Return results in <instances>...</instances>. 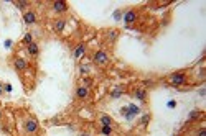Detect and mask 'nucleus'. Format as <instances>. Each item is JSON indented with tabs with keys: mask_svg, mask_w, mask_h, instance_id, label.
Returning <instances> with one entry per match:
<instances>
[{
	"mask_svg": "<svg viewBox=\"0 0 206 136\" xmlns=\"http://www.w3.org/2000/svg\"><path fill=\"white\" fill-rule=\"evenodd\" d=\"M145 90H143V89H137V90H135V97H137L139 100H142V102H143V100H145Z\"/></svg>",
	"mask_w": 206,
	"mask_h": 136,
	"instance_id": "nucleus-13",
	"label": "nucleus"
},
{
	"mask_svg": "<svg viewBox=\"0 0 206 136\" xmlns=\"http://www.w3.org/2000/svg\"><path fill=\"white\" fill-rule=\"evenodd\" d=\"M170 84H172L173 87L185 85L186 84V76H185V74H180V72L172 74V76H170Z\"/></svg>",
	"mask_w": 206,
	"mask_h": 136,
	"instance_id": "nucleus-1",
	"label": "nucleus"
},
{
	"mask_svg": "<svg viewBox=\"0 0 206 136\" xmlns=\"http://www.w3.org/2000/svg\"><path fill=\"white\" fill-rule=\"evenodd\" d=\"M13 66H15V69H17V71H25V69L28 67L27 61H25L23 58H17V59L13 61Z\"/></svg>",
	"mask_w": 206,
	"mask_h": 136,
	"instance_id": "nucleus-7",
	"label": "nucleus"
},
{
	"mask_svg": "<svg viewBox=\"0 0 206 136\" xmlns=\"http://www.w3.org/2000/svg\"><path fill=\"white\" fill-rule=\"evenodd\" d=\"M94 63L99 64V66H106V64L109 63L107 52H106V51H97V52L94 54Z\"/></svg>",
	"mask_w": 206,
	"mask_h": 136,
	"instance_id": "nucleus-2",
	"label": "nucleus"
},
{
	"mask_svg": "<svg viewBox=\"0 0 206 136\" xmlns=\"http://www.w3.org/2000/svg\"><path fill=\"white\" fill-rule=\"evenodd\" d=\"M120 95H122V90L119 89V87H117V89H116V90H112L111 97H114V98H119V97H120Z\"/></svg>",
	"mask_w": 206,
	"mask_h": 136,
	"instance_id": "nucleus-15",
	"label": "nucleus"
},
{
	"mask_svg": "<svg viewBox=\"0 0 206 136\" xmlns=\"http://www.w3.org/2000/svg\"><path fill=\"white\" fill-rule=\"evenodd\" d=\"M81 136H91V134H87V133H82Z\"/></svg>",
	"mask_w": 206,
	"mask_h": 136,
	"instance_id": "nucleus-27",
	"label": "nucleus"
},
{
	"mask_svg": "<svg viewBox=\"0 0 206 136\" xmlns=\"http://www.w3.org/2000/svg\"><path fill=\"white\" fill-rule=\"evenodd\" d=\"M5 46H7V48L12 46V39H7V41H5Z\"/></svg>",
	"mask_w": 206,
	"mask_h": 136,
	"instance_id": "nucleus-24",
	"label": "nucleus"
},
{
	"mask_svg": "<svg viewBox=\"0 0 206 136\" xmlns=\"http://www.w3.org/2000/svg\"><path fill=\"white\" fill-rule=\"evenodd\" d=\"M109 38H111V39H116V38H117V33H116V31L109 33Z\"/></svg>",
	"mask_w": 206,
	"mask_h": 136,
	"instance_id": "nucleus-21",
	"label": "nucleus"
},
{
	"mask_svg": "<svg viewBox=\"0 0 206 136\" xmlns=\"http://www.w3.org/2000/svg\"><path fill=\"white\" fill-rule=\"evenodd\" d=\"M27 51H28V54L30 56H33V58H36L38 54H40V48H38V45L36 43H30V45L27 46Z\"/></svg>",
	"mask_w": 206,
	"mask_h": 136,
	"instance_id": "nucleus-6",
	"label": "nucleus"
},
{
	"mask_svg": "<svg viewBox=\"0 0 206 136\" xmlns=\"http://www.w3.org/2000/svg\"><path fill=\"white\" fill-rule=\"evenodd\" d=\"M114 16H116V20H119V16H120V12H116V13H114Z\"/></svg>",
	"mask_w": 206,
	"mask_h": 136,
	"instance_id": "nucleus-25",
	"label": "nucleus"
},
{
	"mask_svg": "<svg viewBox=\"0 0 206 136\" xmlns=\"http://www.w3.org/2000/svg\"><path fill=\"white\" fill-rule=\"evenodd\" d=\"M76 97L78 98H81V100H84L89 97V89L84 85H81V87H78V90H76Z\"/></svg>",
	"mask_w": 206,
	"mask_h": 136,
	"instance_id": "nucleus-5",
	"label": "nucleus"
},
{
	"mask_svg": "<svg viewBox=\"0 0 206 136\" xmlns=\"http://www.w3.org/2000/svg\"><path fill=\"white\" fill-rule=\"evenodd\" d=\"M111 133H112V128H111V126H102V134L109 136Z\"/></svg>",
	"mask_w": 206,
	"mask_h": 136,
	"instance_id": "nucleus-16",
	"label": "nucleus"
},
{
	"mask_svg": "<svg viewBox=\"0 0 206 136\" xmlns=\"http://www.w3.org/2000/svg\"><path fill=\"white\" fill-rule=\"evenodd\" d=\"M53 10L56 13H64L68 10V3L64 0H56V2H53Z\"/></svg>",
	"mask_w": 206,
	"mask_h": 136,
	"instance_id": "nucleus-3",
	"label": "nucleus"
},
{
	"mask_svg": "<svg viewBox=\"0 0 206 136\" xmlns=\"http://www.w3.org/2000/svg\"><path fill=\"white\" fill-rule=\"evenodd\" d=\"M23 43H25V45H30V43H33V38H32V33H27V34H25V38H23Z\"/></svg>",
	"mask_w": 206,
	"mask_h": 136,
	"instance_id": "nucleus-14",
	"label": "nucleus"
},
{
	"mask_svg": "<svg viewBox=\"0 0 206 136\" xmlns=\"http://www.w3.org/2000/svg\"><path fill=\"white\" fill-rule=\"evenodd\" d=\"M23 21L27 25H33L35 21H36V15H35L33 12H27V13H25V16H23Z\"/></svg>",
	"mask_w": 206,
	"mask_h": 136,
	"instance_id": "nucleus-10",
	"label": "nucleus"
},
{
	"mask_svg": "<svg viewBox=\"0 0 206 136\" xmlns=\"http://www.w3.org/2000/svg\"><path fill=\"white\" fill-rule=\"evenodd\" d=\"M84 52H86V46H84V43H81V45H78V48L74 49V59H81Z\"/></svg>",
	"mask_w": 206,
	"mask_h": 136,
	"instance_id": "nucleus-9",
	"label": "nucleus"
},
{
	"mask_svg": "<svg viewBox=\"0 0 206 136\" xmlns=\"http://www.w3.org/2000/svg\"><path fill=\"white\" fill-rule=\"evenodd\" d=\"M168 107H170V108H175V107H177V102H173V100H170V102H168Z\"/></svg>",
	"mask_w": 206,
	"mask_h": 136,
	"instance_id": "nucleus-19",
	"label": "nucleus"
},
{
	"mask_svg": "<svg viewBox=\"0 0 206 136\" xmlns=\"http://www.w3.org/2000/svg\"><path fill=\"white\" fill-rule=\"evenodd\" d=\"M36 130H38L36 120H28L27 123H25V131H27V133H36Z\"/></svg>",
	"mask_w": 206,
	"mask_h": 136,
	"instance_id": "nucleus-4",
	"label": "nucleus"
},
{
	"mask_svg": "<svg viewBox=\"0 0 206 136\" xmlns=\"http://www.w3.org/2000/svg\"><path fill=\"white\" fill-rule=\"evenodd\" d=\"M99 121H101V125H102V126H112V118L109 115H101Z\"/></svg>",
	"mask_w": 206,
	"mask_h": 136,
	"instance_id": "nucleus-12",
	"label": "nucleus"
},
{
	"mask_svg": "<svg viewBox=\"0 0 206 136\" xmlns=\"http://www.w3.org/2000/svg\"><path fill=\"white\" fill-rule=\"evenodd\" d=\"M64 26H66V21H64L63 18H58V20L55 21V26H53V28H55V31H63Z\"/></svg>",
	"mask_w": 206,
	"mask_h": 136,
	"instance_id": "nucleus-11",
	"label": "nucleus"
},
{
	"mask_svg": "<svg viewBox=\"0 0 206 136\" xmlns=\"http://www.w3.org/2000/svg\"><path fill=\"white\" fill-rule=\"evenodd\" d=\"M17 5H18V8H25L28 5V2H17Z\"/></svg>",
	"mask_w": 206,
	"mask_h": 136,
	"instance_id": "nucleus-18",
	"label": "nucleus"
},
{
	"mask_svg": "<svg viewBox=\"0 0 206 136\" xmlns=\"http://www.w3.org/2000/svg\"><path fill=\"white\" fill-rule=\"evenodd\" d=\"M3 90H7V92H12V85H10V84H7L5 87H3Z\"/></svg>",
	"mask_w": 206,
	"mask_h": 136,
	"instance_id": "nucleus-22",
	"label": "nucleus"
},
{
	"mask_svg": "<svg viewBox=\"0 0 206 136\" xmlns=\"http://www.w3.org/2000/svg\"><path fill=\"white\" fill-rule=\"evenodd\" d=\"M148 120H150V116H148V115H145V116L142 118V123H143V125H147V121H148Z\"/></svg>",
	"mask_w": 206,
	"mask_h": 136,
	"instance_id": "nucleus-20",
	"label": "nucleus"
},
{
	"mask_svg": "<svg viewBox=\"0 0 206 136\" xmlns=\"http://www.w3.org/2000/svg\"><path fill=\"white\" fill-rule=\"evenodd\" d=\"M198 136H206V130H200V133H198Z\"/></svg>",
	"mask_w": 206,
	"mask_h": 136,
	"instance_id": "nucleus-23",
	"label": "nucleus"
},
{
	"mask_svg": "<svg viewBox=\"0 0 206 136\" xmlns=\"http://www.w3.org/2000/svg\"><path fill=\"white\" fill-rule=\"evenodd\" d=\"M124 20H125V23H134V21L137 20V12H135V10H129L124 15Z\"/></svg>",
	"mask_w": 206,
	"mask_h": 136,
	"instance_id": "nucleus-8",
	"label": "nucleus"
},
{
	"mask_svg": "<svg viewBox=\"0 0 206 136\" xmlns=\"http://www.w3.org/2000/svg\"><path fill=\"white\" fill-rule=\"evenodd\" d=\"M3 94V87H2V84H0V95Z\"/></svg>",
	"mask_w": 206,
	"mask_h": 136,
	"instance_id": "nucleus-26",
	"label": "nucleus"
},
{
	"mask_svg": "<svg viewBox=\"0 0 206 136\" xmlns=\"http://www.w3.org/2000/svg\"><path fill=\"white\" fill-rule=\"evenodd\" d=\"M89 72V66H81V74H87Z\"/></svg>",
	"mask_w": 206,
	"mask_h": 136,
	"instance_id": "nucleus-17",
	"label": "nucleus"
}]
</instances>
